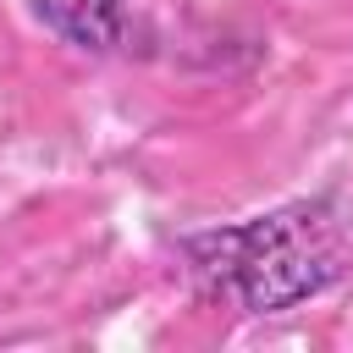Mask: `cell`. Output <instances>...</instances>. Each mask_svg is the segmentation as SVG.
Wrapping results in <instances>:
<instances>
[{
  "label": "cell",
  "mask_w": 353,
  "mask_h": 353,
  "mask_svg": "<svg viewBox=\"0 0 353 353\" xmlns=\"http://www.w3.org/2000/svg\"><path fill=\"white\" fill-rule=\"evenodd\" d=\"M28 6L55 39L88 55H105L127 39V0H28Z\"/></svg>",
  "instance_id": "cell-2"
},
{
  "label": "cell",
  "mask_w": 353,
  "mask_h": 353,
  "mask_svg": "<svg viewBox=\"0 0 353 353\" xmlns=\"http://www.w3.org/2000/svg\"><path fill=\"white\" fill-rule=\"evenodd\" d=\"M188 259L210 292L243 303L248 314H276V309H292L336 281L342 232L320 199L281 204V210L254 215L243 226H221V232L193 237Z\"/></svg>",
  "instance_id": "cell-1"
}]
</instances>
